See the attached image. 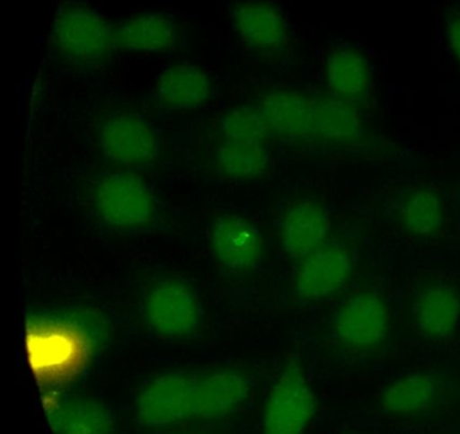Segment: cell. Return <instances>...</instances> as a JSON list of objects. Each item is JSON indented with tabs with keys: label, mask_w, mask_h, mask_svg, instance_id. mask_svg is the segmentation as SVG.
Masks as SVG:
<instances>
[{
	"label": "cell",
	"mask_w": 460,
	"mask_h": 434,
	"mask_svg": "<svg viewBox=\"0 0 460 434\" xmlns=\"http://www.w3.org/2000/svg\"><path fill=\"white\" fill-rule=\"evenodd\" d=\"M198 377L169 372L150 380L137 399V418L147 428L161 429L193 417Z\"/></svg>",
	"instance_id": "5b68a950"
},
{
	"label": "cell",
	"mask_w": 460,
	"mask_h": 434,
	"mask_svg": "<svg viewBox=\"0 0 460 434\" xmlns=\"http://www.w3.org/2000/svg\"><path fill=\"white\" fill-rule=\"evenodd\" d=\"M209 244L215 259L228 271H252L262 261V234L241 216L217 218L209 228Z\"/></svg>",
	"instance_id": "8fae6325"
},
{
	"label": "cell",
	"mask_w": 460,
	"mask_h": 434,
	"mask_svg": "<svg viewBox=\"0 0 460 434\" xmlns=\"http://www.w3.org/2000/svg\"><path fill=\"white\" fill-rule=\"evenodd\" d=\"M208 75L196 65L179 64L166 67L158 75L155 97L169 110L190 111L203 105L211 96Z\"/></svg>",
	"instance_id": "2e32d148"
},
{
	"label": "cell",
	"mask_w": 460,
	"mask_h": 434,
	"mask_svg": "<svg viewBox=\"0 0 460 434\" xmlns=\"http://www.w3.org/2000/svg\"><path fill=\"white\" fill-rule=\"evenodd\" d=\"M330 216L320 202L300 199L282 216L279 243L290 258L298 261L330 242Z\"/></svg>",
	"instance_id": "4fadbf2b"
},
{
	"label": "cell",
	"mask_w": 460,
	"mask_h": 434,
	"mask_svg": "<svg viewBox=\"0 0 460 434\" xmlns=\"http://www.w3.org/2000/svg\"><path fill=\"white\" fill-rule=\"evenodd\" d=\"M316 395L301 364L290 359L271 385L262 434H305L316 412Z\"/></svg>",
	"instance_id": "3957f363"
},
{
	"label": "cell",
	"mask_w": 460,
	"mask_h": 434,
	"mask_svg": "<svg viewBox=\"0 0 460 434\" xmlns=\"http://www.w3.org/2000/svg\"><path fill=\"white\" fill-rule=\"evenodd\" d=\"M220 137L225 140H249V142H265L270 135L268 124L258 107L239 105L231 108L220 118Z\"/></svg>",
	"instance_id": "603a6c76"
},
{
	"label": "cell",
	"mask_w": 460,
	"mask_h": 434,
	"mask_svg": "<svg viewBox=\"0 0 460 434\" xmlns=\"http://www.w3.org/2000/svg\"><path fill=\"white\" fill-rule=\"evenodd\" d=\"M56 434H114V415L96 399L82 395H64L48 412Z\"/></svg>",
	"instance_id": "ac0fdd59"
},
{
	"label": "cell",
	"mask_w": 460,
	"mask_h": 434,
	"mask_svg": "<svg viewBox=\"0 0 460 434\" xmlns=\"http://www.w3.org/2000/svg\"><path fill=\"white\" fill-rule=\"evenodd\" d=\"M217 164L227 177L234 180H252L260 177L269 166L265 142L222 139L217 153Z\"/></svg>",
	"instance_id": "7402d4cb"
},
{
	"label": "cell",
	"mask_w": 460,
	"mask_h": 434,
	"mask_svg": "<svg viewBox=\"0 0 460 434\" xmlns=\"http://www.w3.org/2000/svg\"><path fill=\"white\" fill-rule=\"evenodd\" d=\"M252 385L243 372L217 369L198 377L193 417L217 421L235 412L246 403Z\"/></svg>",
	"instance_id": "5bb4252c"
},
{
	"label": "cell",
	"mask_w": 460,
	"mask_h": 434,
	"mask_svg": "<svg viewBox=\"0 0 460 434\" xmlns=\"http://www.w3.org/2000/svg\"><path fill=\"white\" fill-rule=\"evenodd\" d=\"M354 261L344 245L330 243L298 259L293 291L304 302L323 301L343 290L351 278Z\"/></svg>",
	"instance_id": "8992f818"
},
{
	"label": "cell",
	"mask_w": 460,
	"mask_h": 434,
	"mask_svg": "<svg viewBox=\"0 0 460 434\" xmlns=\"http://www.w3.org/2000/svg\"><path fill=\"white\" fill-rule=\"evenodd\" d=\"M145 317L153 331L166 339H181L199 323V304L192 288L179 280H164L146 294Z\"/></svg>",
	"instance_id": "ba28073f"
},
{
	"label": "cell",
	"mask_w": 460,
	"mask_h": 434,
	"mask_svg": "<svg viewBox=\"0 0 460 434\" xmlns=\"http://www.w3.org/2000/svg\"><path fill=\"white\" fill-rule=\"evenodd\" d=\"M324 75L330 93L352 104H360L370 93V65L352 46H339L328 54Z\"/></svg>",
	"instance_id": "e0dca14e"
},
{
	"label": "cell",
	"mask_w": 460,
	"mask_h": 434,
	"mask_svg": "<svg viewBox=\"0 0 460 434\" xmlns=\"http://www.w3.org/2000/svg\"><path fill=\"white\" fill-rule=\"evenodd\" d=\"M270 134L288 140L317 139L314 99L290 89H274L258 104Z\"/></svg>",
	"instance_id": "7c38bea8"
},
{
	"label": "cell",
	"mask_w": 460,
	"mask_h": 434,
	"mask_svg": "<svg viewBox=\"0 0 460 434\" xmlns=\"http://www.w3.org/2000/svg\"><path fill=\"white\" fill-rule=\"evenodd\" d=\"M99 145L110 161L123 166H145L155 161L158 140L155 129L133 112L110 115L102 124Z\"/></svg>",
	"instance_id": "9c48e42d"
},
{
	"label": "cell",
	"mask_w": 460,
	"mask_h": 434,
	"mask_svg": "<svg viewBox=\"0 0 460 434\" xmlns=\"http://www.w3.org/2000/svg\"><path fill=\"white\" fill-rule=\"evenodd\" d=\"M95 205L104 223L115 228H137L155 218V199L146 181L128 172H115L99 182Z\"/></svg>",
	"instance_id": "277c9868"
},
{
	"label": "cell",
	"mask_w": 460,
	"mask_h": 434,
	"mask_svg": "<svg viewBox=\"0 0 460 434\" xmlns=\"http://www.w3.org/2000/svg\"><path fill=\"white\" fill-rule=\"evenodd\" d=\"M444 217L443 199L430 186L409 189L400 197L395 207L398 226L414 239L435 236L443 226Z\"/></svg>",
	"instance_id": "ffe728a7"
},
{
	"label": "cell",
	"mask_w": 460,
	"mask_h": 434,
	"mask_svg": "<svg viewBox=\"0 0 460 434\" xmlns=\"http://www.w3.org/2000/svg\"><path fill=\"white\" fill-rule=\"evenodd\" d=\"M440 383L427 372L403 375L390 382L379 396L385 414L395 418L414 417L430 409L438 399Z\"/></svg>",
	"instance_id": "d6986e66"
},
{
	"label": "cell",
	"mask_w": 460,
	"mask_h": 434,
	"mask_svg": "<svg viewBox=\"0 0 460 434\" xmlns=\"http://www.w3.org/2000/svg\"><path fill=\"white\" fill-rule=\"evenodd\" d=\"M118 48L136 53H163L176 48L179 24L166 13H142L114 24Z\"/></svg>",
	"instance_id": "9a60e30c"
},
{
	"label": "cell",
	"mask_w": 460,
	"mask_h": 434,
	"mask_svg": "<svg viewBox=\"0 0 460 434\" xmlns=\"http://www.w3.org/2000/svg\"><path fill=\"white\" fill-rule=\"evenodd\" d=\"M411 323L425 341L438 344L454 336L460 323V293L443 280L419 286L411 299Z\"/></svg>",
	"instance_id": "30bf717a"
},
{
	"label": "cell",
	"mask_w": 460,
	"mask_h": 434,
	"mask_svg": "<svg viewBox=\"0 0 460 434\" xmlns=\"http://www.w3.org/2000/svg\"><path fill=\"white\" fill-rule=\"evenodd\" d=\"M52 45L58 56L76 65L106 61L118 48L114 24L79 0L63 3L58 8Z\"/></svg>",
	"instance_id": "6da1fadb"
},
{
	"label": "cell",
	"mask_w": 460,
	"mask_h": 434,
	"mask_svg": "<svg viewBox=\"0 0 460 434\" xmlns=\"http://www.w3.org/2000/svg\"><path fill=\"white\" fill-rule=\"evenodd\" d=\"M392 313L379 291L365 288L349 296L333 313L331 336L355 358L373 355L389 339Z\"/></svg>",
	"instance_id": "7a4b0ae2"
},
{
	"label": "cell",
	"mask_w": 460,
	"mask_h": 434,
	"mask_svg": "<svg viewBox=\"0 0 460 434\" xmlns=\"http://www.w3.org/2000/svg\"><path fill=\"white\" fill-rule=\"evenodd\" d=\"M314 105L317 139L335 147H351L359 142L363 121L357 105L331 93L314 99Z\"/></svg>",
	"instance_id": "44dd1931"
},
{
	"label": "cell",
	"mask_w": 460,
	"mask_h": 434,
	"mask_svg": "<svg viewBox=\"0 0 460 434\" xmlns=\"http://www.w3.org/2000/svg\"><path fill=\"white\" fill-rule=\"evenodd\" d=\"M446 37L452 56L460 65V11L452 13L446 23Z\"/></svg>",
	"instance_id": "cb8c5ba5"
},
{
	"label": "cell",
	"mask_w": 460,
	"mask_h": 434,
	"mask_svg": "<svg viewBox=\"0 0 460 434\" xmlns=\"http://www.w3.org/2000/svg\"><path fill=\"white\" fill-rule=\"evenodd\" d=\"M230 22L250 53L277 56L289 42L287 19L270 0H236L230 8Z\"/></svg>",
	"instance_id": "52a82bcc"
}]
</instances>
